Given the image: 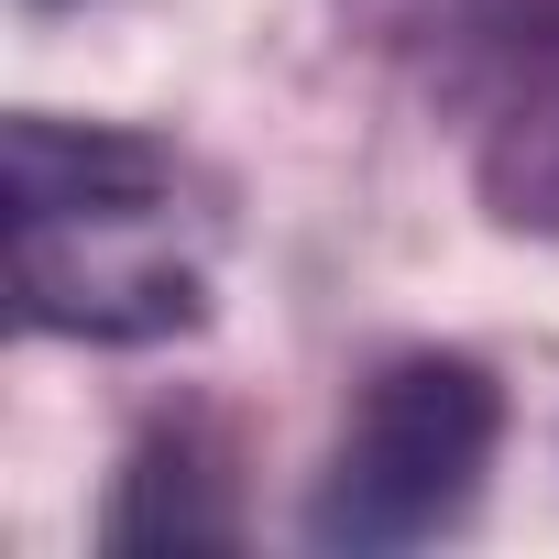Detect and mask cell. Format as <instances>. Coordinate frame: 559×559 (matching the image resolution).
I'll use <instances>...</instances> for the list:
<instances>
[{
    "label": "cell",
    "instance_id": "6da1fadb",
    "mask_svg": "<svg viewBox=\"0 0 559 559\" xmlns=\"http://www.w3.org/2000/svg\"><path fill=\"white\" fill-rule=\"evenodd\" d=\"M12 286L34 330L165 341L198 319V263L176 252V154L143 132L12 121Z\"/></svg>",
    "mask_w": 559,
    "mask_h": 559
},
{
    "label": "cell",
    "instance_id": "7a4b0ae2",
    "mask_svg": "<svg viewBox=\"0 0 559 559\" xmlns=\"http://www.w3.org/2000/svg\"><path fill=\"white\" fill-rule=\"evenodd\" d=\"M493 439H504V395H493L483 362H461V352L384 362L373 395H362V417L330 450L308 537L319 548H417V537L461 526L472 493H483Z\"/></svg>",
    "mask_w": 559,
    "mask_h": 559
},
{
    "label": "cell",
    "instance_id": "3957f363",
    "mask_svg": "<svg viewBox=\"0 0 559 559\" xmlns=\"http://www.w3.org/2000/svg\"><path fill=\"white\" fill-rule=\"evenodd\" d=\"M384 45L461 110L504 219H559V0H373Z\"/></svg>",
    "mask_w": 559,
    "mask_h": 559
},
{
    "label": "cell",
    "instance_id": "277c9868",
    "mask_svg": "<svg viewBox=\"0 0 559 559\" xmlns=\"http://www.w3.org/2000/svg\"><path fill=\"white\" fill-rule=\"evenodd\" d=\"M219 537H230V504H198V450L154 439L110 504V548H219Z\"/></svg>",
    "mask_w": 559,
    "mask_h": 559
}]
</instances>
